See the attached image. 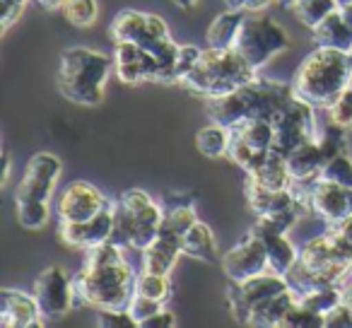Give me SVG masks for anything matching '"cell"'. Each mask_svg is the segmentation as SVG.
Segmentation results:
<instances>
[{"instance_id":"cell-38","label":"cell","mask_w":352,"mask_h":328,"mask_svg":"<svg viewBox=\"0 0 352 328\" xmlns=\"http://www.w3.org/2000/svg\"><path fill=\"white\" fill-rule=\"evenodd\" d=\"M328 121L352 131V89L345 87L331 104H328Z\"/></svg>"},{"instance_id":"cell-7","label":"cell","mask_w":352,"mask_h":328,"mask_svg":"<svg viewBox=\"0 0 352 328\" xmlns=\"http://www.w3.org/2000/svg\"><path fill=\"white\" fill-rule=\"evenodd\" d=\"M164 210L157 206L142 188H128L113 206V232L111 244L145 251L160 237Z\"/></svg>"},{"instance_id":"cell-41","label":"cell","mask_w":352,"mask_h":328,"mask_svg":"<svg viewBox=\"0 0 352 328\" xmlns=\"http://www.w3.org/2000/svg\"><path fill=\"white\" fill-rule=\"evenodd\" d=\"M27 0H0V30L8 32L25 10Z\"/></svg>"},{"instance_id":"cell-4","label":"cell","mask_w":352,"mask_h":328,"mask_svg":"<svg viewBox=\"0 0 352 328\" xmlns=\"http://www.w3.org/2000/svg\"><path fill=\"white\" fill-rule=\"evenodd\" d=\"M352 73V54L333 46H316L299 63L292 78L294 94L314 107H328L342 89Z\"/></svg>"},{"instance_id":"cell-13","label":"cell","mask_w":352,"mask_h":328,"mask_svg":"<svg viewBox=\"0 0 352 328\" xmlns=\"http://www.w3.org/2000/svg\"><path fill=\"white\" fill-rule=\"evenodd\" d=\"M287 287H289V280L280 273H273V270H265V273L254 275V278H249V280H239V283L230 280L227 299H230L232 316L239 323H244L246 314H249L256 304L273 297V294H280Z\"/></svg>"},{"instance_id":"cell-19","label":"cell","mask_w":352,"mask_h":328,"mask_svg":"<svg viewBox=\"0 0 352 328\" xmlns=\"http://www.w3.org/2000/svg\"><path fill=\"white\" fill-rule=\"evenodd\" d=\"M107 203L109 198L89 182H73L65 186V191L58 198V220L85 222L97 215Z\"/></svg>"},{"instance_id":"cell-30","label":"cell","mask_w":352,"mask_h":328,"mask_svg":"<svg viewBox=\"0 0 352 328\" xmlns=\"http://www.w3.org/2000/svg\"><path fill=\"white\" fill-rule=\"evenodd\" d=\"M336 8H340L336 0H297L289 10L294 12V17H297L307 30H314V27L321 25Z\"/></svg>"},{"instance_id":"cell-39","label":"cell","mask_w":352,"mask_h":328,"mask_svg":"<svg viewBox=\"0 0 352 328\" xmlns=\"http://www.w3.org/2000/svg\"><path fill=\"white\" fill-rule=\"evenodd\" d=\"M162 309H164V302H157V299L135 294V297H133V302H131V307H128V311H131V316L138 321V326H142L147 318L155 316V314L162 311Z\"/></svg>"},{"instance_id":"cell-18","label":"cell","mask_w":352,"mask_h":328,"mask_svg":"<svg viewBox=\"0 0 352 328\" xmlns=\"http://www.w3.org/2000/svg\"><path fill=\"white\" fill-rule=\"evenodd\" d=\"M311 212H316L328 225L340 222L352 215V188L328 179H314L309 186Z\"/></svg>"},{"instance_id":"cell-23","label":"cell","mask_w":352,"mask_h":328,"mask_svg":"<svg viewBox=\"0 0 352 328\" xmlns=\"http://www.w3.org/2000/svg\"><path fill=\"white\" fill-rule=\"evenodd\" d=\"M251 230H256L261 234L265 244V251H268V265L273 273H280L287 278L292 273V268L297 265L299 261V249L287 239V234H280V232H273V230H265L256 222Z\"/></svg>"},{"instance_id":"cell-31","label":"cell","mask_w":352,"mask_h":328,"mask_svg":"<svg viewBox=\"0 0 352 328\" xmlns=\"http://www.w3.org/2000/svg\"><path fill=\"white\" fill-rule=\"evenodd\" d=\"M60 12H63L68 25L78 27V30H87V27H92L97 22L99 6L97 0H65Z\"/></svg>"},{"instance_id":"cell-11","label":"cell","mask_w":352,"mask_h":328,"mask_svg":"<svg viewBox=\"0 0 352 328\" xmlns=\"http://www.w3.org/2000/svg\"><path fill=\"white\" fill-rule=\"evenodd\" d=\"M275 128V150L280 155H287L294 147L304 145L307 140H314L318 135L316 126V113H314V104H309L307 99L294 94L280 113L273 118Z\"/></svg>"},{"instance_id":"cell-47","label":"cell","mask_w":352,"mask_h":328,"mask_svg":"<svg viewBox=\"0 0 352 328\" xmlns=\"http://www.w3.org/2000/svg\"><path fill=\"white\" fill-rule=\"evenodd\" d=\"M8 179H10V155L3 152V186L8 184Z\"/></svg>"},{"instance_id":"cell-40","label":"cell","mask_w":352,"mask_h":328,"mask_svg":"<svg viewBox=\"0 0 352 328\" xmlns=\"http://www.w3.org/2000/svg\"><path fill=\"white\" fill-rule=\"evenodd\" d=\"M201 58V49L196 46H182L179 51V58H176V65H174V85H182L186 80V75L193 70V65L198 63Z\"/></svg>"},{"instance_id":"cell-2","label":"cell","mask_w":352,"mask_h":328,"mask_svg":"<svg viewBox=\"0 0 352 328\" xmlns=\"http://www.w3.org/2000/svg\"><path fill=\"white\" fill-rule=\"evenodd\" d=\"M352 275V215L328 225L326 232L299 249V261L287 275L299 294L316 287H342Z\"/></svg>"},{"instance_id":"cell-22","label":"cell","mask_w":352,"mask_h":328,"mask_svg":"<svg viewBox=\"0 0 352 328\" xmlns=\"http://www.w3.org/2000/svg\"><path fill=\"white\" fill-rule=\"evenodd\" d=\"M299 302V292L289 285L287 289H283L280 294L258 302L249 314H246L244 323L246 326H256V328H280L285 314Z\"/></svg>"},{"instance_id":"cell-45","label":"cell","mask_w":352,"mask_h":328,"mask_svg":"<svg viewBox=\"0 0 352 328\" xmlns=\"http://www.w3.org/2000/svg\"><path fill=\"white\" fill-rule=\"evenodd\" d=\"M176 326V316L174 311H169V309H162V311H157L155 316H150L145 323H142L140 328H174Z\"/></svg>"},{"instance_id":"cell-48","label":"cell","mask_w":352,"mask_h":328,"mask_svg":"<svg viewBox=\"0 0 352 328\" xmlns=\"http://www.w3.org/2000/svg\"><path fill=\"white\" fill-rule=\"evenodd\" d=\"M171 3H174L176 8H182V10H191L198 0H171Z\"/></svg>"},{"instance_id":"cell-10","label":"cell","mask_w":352,"mask_h":328,"mask_svg":"<svg viewBox=\"0 0 352 328\" xmlns=\"http://www.w3.org/2000/svg\"><path fill=\"white\" fill-rule=\"evenodd\" d=\"M230 157L236 167H241L246 174L256 172L275 150V128L270 121L256 118L239 126L230 128Z\"/></svg>"},{"instance_id":"cell-24","label":"cell","mask_w":352,"mask_h":328,"mask_svg":"<svg viewBox=\"0 0 352 328\" xmlns=\"http://www.w3.org/2000/svg\"><path fill=\"white\" fill-rule=\"evenodd\" d=\"M285 160H287V169L297 184H311L314 179H318L323 164H326L316 138H314V140H307L304 145L294 147L292 152L285 155Z\"/></svg>"},{"instance_id":"cell-8","label":"cell","mask_w":352,"mask_h":328,"mask_svg":"<svg viewBox=\"0 0 352 328\" xmlns=\"http://www.w3.org/2000/svg\"><path fill=\"white\" fill-rule=\"evenodd\" d=\"M109 34L113 41H133V44L155 54L162 63V70H164L162 85H174V65L182 46L169 36V27L162 17L138 10H123L113 17Z\"/></svg>"},{"instance_id":"cell-52","label":"cell","mask_w":352,"mask_h":328,"mask_svg":"<svg viewBox=\"0 0 352 328\" xmlns=\"http://www.w3.org/2000/svg\"><path fill=\"white\" fill-rule=\"evenodd\" d=\"M347 87L352 89V73H350V80H347Z\"/></svg>"},{"instance_id":"cell-3","label":"cell","mask_w":352,"mask_h":328,"mask_svg":"<svg viewBox=\"0 0 352 328\" xmlns=\"http://www.w3.org/2000/svg\"><path fill=\"white\" fill-rule=\"evenodd\" d=\"M292 97H294L292 83L254 78L246 85H241V87H236L234 92L208 99L206 111L210 121L222 123L227 128H234L246 121H256V118H263V121L273 123V118L280 113V109Z\"/></svg>"},{"instance_id":"cell-43","label":"cell","mask_w":352,"mask_h":328,"mask_svg":"<svg viewBox=\"0 0 352 328\" xmlns=\"http://www.w3.org/2000/svg\"><path fill=\"white\" fill-rule=\"evenodd\" d=\"M323 328H352V309L345 302L333 307L331 311L323 316Z\"/></svg>"},{"instance_id":"cell-21","label":"cell","mask_w":352,"mask_h":328,"mask_svg":"<svg viewBox=\"0 0 352 328\" xmlns=\"http://www.w3.org/2000/svg\"><path fill=\"white\" fill-rule=\"evenodd\" d=\"M182 254H184V237L162 227L160 237L142 251V270L169 275Z\"/></svg>"},{"instance_id":"cell-5","label":"cell","mask_w":352,"mask_h":328,"mask_svg":"<svg viewBox=\"0 0 352 328\" xmlns=\"http://www.w3.org/2000/svg\"><path fill=\"white\" fill-rule=\"evenodd\" d=\"M113 58L87 46H73L60 56L58 89L78 107H97L104 102V87L111 75Z\"/></svg>"},{"instance_id":"cell-34","label":"cell","mask_w":352,"mask_h":328,"mask_svg":"<svg viewBox=\"0 0 352 328\" xmlns=\"http://www.w3.org/2000/svg\"><path fill=\"white\" fill-rule=\"evenodd\" d=\"M135 294H142V297L157 299V302H166V299H169V294H171L169 275L152 273V270H142V273L138 275Z\"/></svg>"},{"instance_id":"cell-33","label":"cell","mask_w":352,"mask_h":328,"mask_svg":"<svg viewBox=\"0 0 352 328\" xmlns=\"http://www.w3.org/2000/svg\"><path fill=\"white\" fill-rule=\"evenodd\" d=\"M316 142H318V147H321L323 162L333 160V157H338L340 152H347V128L328 121V126L318 131Z\"/></svg>"},{"instance_id":"cell-49","label":"cell","mask_w":352,"mask_h":328,"mask_svg":"<svg viewBox=\"0 0 352 328\" xmlns=\"http://www.w3.org/2000/svg\"><path fill=\"white\" fill-rule=\"evenodd\" d=\"M278 3H280L283 8H292L294 3H297V0H278Z\"/></svg>"},{"instance_id":"cell-20","label":"cell","mask_w":352,"mask_h":328,"mask_svg":"<svg viewBox=\"0 0 352 328\" xmlns=\"http://www.w3.org/2000/svg\"><path fill=\"white\" fill-rule=\"evenodd\" d=\"M0 326L3 328H39L44 326V314L34 294L20 289H0Z\"/></svg>"},{"instance_id":"cell-15","label":"cell","mask_w":352,"mask_h":328,"mask_svg":"<svg viewBox=\"0 0 352 328\" xmlns=\"http://www.w3.org/2000/svg\"><path fill=\"white\" fill-rule=\"evenodd\" d=\"M113 65L116 78L123 85H140V83H160L164 78L162 63L155 54H150L142 46L133 41H113Z\"/></svg>"},{"instance_id":"cell-9","label":"cell","mask_w":352,"mask_h":328,"mask_svg":"<svg viewBox=\"0 0 352 328\" xmlns=\"http://www.w3.org/2000/svg\"><path fill=\"white\" fill-rule=\"evenodd\" d=\"M287 46H289V34L278 20L263 15V12H246L234 49L256 70H261L270 58L283 54Z\"/></svg>"},{"instance_id":"cell-12","label":"cell","mask_w":352,"mask_h":328,"mask_svg":"<svg viewBox=\"0 0 352 328\" xmlns=\"http://www.w3.org/2000/svg\"><path fill=\"white\" fill-rule=\"evenodd\" d=\"M34 299L39 302V309L44 318H60L75 309V287L73 275L63 265H49L34 280Z\"/></svg>"},{"instance_id":"cell-51","label":"cell","mask_w":352,"mask_h":328,"mask_svg":"<svg viewBox=\"0 0 352 328\" xmlns=\"http://www.w3.org/2000/svg\"><path fill=\"white\" fill-rule=\"evenodd\" d=\"M342 10H345V15H347V20L352 22V6H347V8H342Z\"/></svg>"},{"instance_id":"cell-37","label":"cell","mask_w":352,"mask_h":328,"mask_svg":"<svg viewBox=\"0 0 352 328\" xmlns=\"http://www.w3.org/2000/svg\"><path fill=\"white\" fill-rule=\"evenodd\" d=\"M280 328H323V316L297 302L287 314H285Z\"/></svg>"},{"instance_id":"cell-28","label":"cell","mask_w":352,"mask_h":328,"mask_svg":"<svg viewBox=\"0 0 352 328\" xmlns=\"http://www.w3.org/2000/svg\"><path fill=\"white\" fill-rule=\"evenodd\" d=\"M184 256L201 261V263H215L217 244H215V237H212V230L206 222L198 220L196 225L184 234Z\"/></svg>"},{"instance_id":"cell-16","label":"cell","mask_w":352,"mask_h":328,"mask_svg":"<svg viewBox=\"0 0 352 328\" xmlns=\"http://www.w3.org/2000/svg\"><path fill=\"white\" fill-rule=\"evenodd\" d=\"M222 270H225L227 280H249L254 275H261L270 270L268 265V251L256 230H249L239 239V244L232 246L225 256H222Z\"/></svg>"},{"instance_id":"cell-50","label":"cell","mask_w":352,"mask_h":328,"mask_svg":"<svg viewBox=\"0 0 352 328\" xmlns=\"http://www.w3.org/2000/svg\"><path fill=\"white\" fill-rule=\"evenodd\" d=\"M336 3H338V6H340V8H347V6H352V0H336Z\"/></svg>"},{"instance_id":"cell-44","label":"cell","mask_w":352,"mask_h":328,"mask_svg":"<svg viewBox=\"0 0 352 328\" xmlns=\"http://www.w3.org/2000/svg\"><path fill=\"white\" fill-rule=\"evenodd\" d=\"M227 10H241V12H263L270 6V0H225Z\"/></svg>"},{"instance_id":"cell-25","label":"cell","mask_w":352,"mask_h":328,"mask_svg":"<svg viewBox=\"0 0 352 328\" xmlns=\"http://www.w3.org/2000/svg\"><path fill=\"white\" fill-rule=\"evenodd\" d=\"M311 39L316 46H333L352 54V22L347 20L345 10L336 8L321 25L311 30Z\"/></svg>"},{"instance_id":"cell-36","label":"cell","mask_w":352,"mask_h":328,"mask_svg":"<svg viewBox=\"0 0 352 328\" xmlns=\"http://www.w3.org/2000/svg\"><path fill=\"white\" fill-rule=\"evenodd\" d=\"M318 179H328V182H336V184H342V186L352 188V157L347 155V152H340L338 157L328 160L326 164H323Z\"/></svg>"},{"instance_id":"cell-17","label":"cell","mask_w":352,"mask_h":328,"mask_svg":"<svg viewBox=\"0 0 352 328\" xmlns=\"http://www.w3.org/2000/svg\"><path fill=\"white\" fill-rule=\"evenodd\" d=\"M113 206L109 201L94 217L85 222H60L58 225V239L73 249H94L99 244H107L113 232Z\"/></svg>"},{"instance_id":"cell-42","label":"cell","mask_w":352,"mask_h":328,"mask_svg":"<svg viewBox=\"0 0 352 328\" xmlns=\"http://www.w3.org/2000/svg\"><path fill=\"white\" fill-rule=\"evenodd\" d=\"M99 326L102 328H135L138 321L131 316L128 309H121V311H99Z\"/></svg>"},{"instance_id":"cell-6","label":"cell","mask_w":352,"mask_h":328,"mask_svg":"<svg viewBox=\"0 0 352 328\" xmlns=\"http://www.w3.org/2000/svg\"><path fill=\"white\" fill-rule=\"evenodd\" d=\"M256 78V68L236 49H208L184 80V87L203 99H215L234 92L236 87Z\"/></svg>"},{"instance_id":"cell-27","label":"cell","mask_w":352,"mask_h":328,"mask_svg":"<svg viewBox=\"0 0 352 328\" xmlns=\"http://www.w3.org/2000/svg\"><path fill=\"white\" fill-rule=\"evenodd\" d=\"M244 17L246 12L241 10H227L222 15H217L206 32L208 46H212V49H234L241 25H244Z\"/></svg>"},{"instance_id":"cell-29","label":"cell","mask_w":352,"mask_h":328,"mask_svg":"<svg viewBox=\"0 0 352 328\" xmlns=\"http://www.w3.org/2000/svg\"><path fill=\"white\" fill-rule=\"evenodd\" d=\"M230 135L232 131L222 123L210 121L206 128L196 133V147L201 150V155L217 160V157H227L230 152Z\"/></svg>"},{"instance_id":"cell-35","label":"cell","mask_w":352,"mask_h":328,"mask_svg":"<svg viewBox=\"0 0 352 328\" xmlns=\"http://www.w3.org/2000/svg\"><path fill=\"white\" fill-rule=\"evenodd\" d=\"M17 210V222H20L25 230H41V227L49 222L51 210L46 201H30V203H15Z\"/></svg>"},{"instance_id":"cell-14","label":"cell","mask_w":352,"mask_h":328,"mask_svg":"<svg viewBox=\"0 0 352 328\" xmlns=\"http://www.w3.org/2000/svg\"><path fill=\"white\" fill-rule=\"evenodd\" d=\"M60 177V160L51 152H36L27 162L25 177L15 188V203L30 201H51L56 191V182Z\"/></svg>"},{"instance_id":"cell-26","label":"cell","mask_w":352,"mask_h":328,"mask_svg":"<svg viewBox=\"0 0 352 328\" xmlns=\"http://www.w3.org/2000/svg\"><path fill=\"white\" fill-rule=\"evenodd\" d=\"M246 182L254 184V186L268 188V191H283V188H289L297 184L287 169V160H285V155H280L278 150L270 152V157L256 169V172L246 174Z\"/></svg>"},{"instance_id":"cell-46","label":"cell","mask_w":352,"mask_h":328,"mask_svg":"<svg viewBox=\"0 0 352 328\" xmlns=\"http://www.w3.org/2000/svg\"><path fill=\"white\" fill-rule=\"evenodd\" d=\"M36 3H39L41 8H44V10H60V8H63V3L65 0H36Z\"/></svg>"},{"instance_id":"cell-32","label":"cell","mask_w":352,"mask_h":328,"mask_svg":"<svg viewBox=\"0 0 352 328\" xmlns=\"http://www.w3.org/2000/svg\"><path fill=\"white\" fill-rule=\"evenodd\" d=\"M299 302H302L304 307L311 309V311H316V314H321V316H326V314L331 311L333 307H338V304L342 302V287L333 285V287L307 289V292L299 294Z\"/></svg>"},{"instance_id":"cell-1","label":"cell","mask_w":352,"mask_h":328,"mask_svg":"<svg viewBox=\"0 0 352 328\" xmlns=\"http://www.w3.org/2000/svg\"><path fill=\"white\" fill-rule=\"evenodd\" d=\"M138 275L123 256L121 246L99 244L87 249V259L78 275H73L75 309L94 307L99 311H121L135 297Z\"/></svg>"}]
</instances>
